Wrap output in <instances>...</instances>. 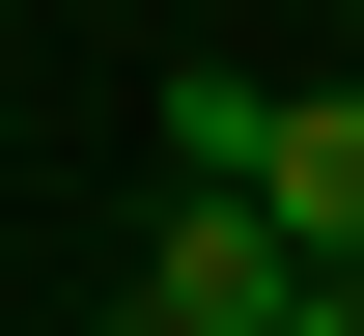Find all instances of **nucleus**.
Wrapping results in <instances>:
<instances>
[{
    "label": "nucleus",
    "instance_id": "f257e3e1",
    "mask_svg": "<svg viewBox=\"0 0 364 336\" xmlns=\"http://www.w3.org/2000/svg\"><path fill=\"white\" fill-rule=\"evenodd\" d=\"M280 281H309V252H280L252 196H168V252H140V281H112V336H252Z\"/></svg>",
    "mask_w": 364,
    "mask_h": 336
},
{
    "label": "nucleus",
    "instance_id": "f03ea898",
    "mask_svg": "<svg viewBox=\"0 0 364 336\" xmlns=\"http://www.w3.org/2000/svg\"><path fill=\"white\" fill-rule=\"evenodd\" d=\"M252 224L309 252V281H364V85H280V168H252Z\"/></svg>",
    "mask_w": 364,
    "mask_h": 336
},
{
    "label": "nucleus",
    "instance_id": "7ed1b4c3",
    "mask_svg": "<svg viewBox=\"0 0 364 336\" xmlns=\"http://www.w3.org/2000/svg\"><path fill=\"white\" fill-rule=\"evenodd\" d=\"M280 168V85H252V56H168V196H252Z\"/></svg>",
    "mask_w": 364,
    "mask_h": 336
},
{
    "label": "nucleus",
    "instance_id": "20e7f679",
    "mask_svg": "<svg viewBox=\"0 0 364 336\" xmlns=\"http://www.w3.org/2000/svg\"><path fill=\"white\" fill-rule=\"evenodd\" d=\"M252 336H364V281H280V308H252Z\"/></svg>",
    "mask_w": 364,
    "mask_h": 336
}]
</instances>
